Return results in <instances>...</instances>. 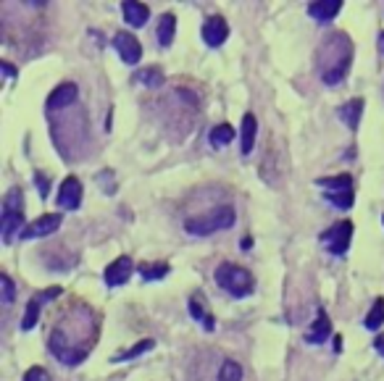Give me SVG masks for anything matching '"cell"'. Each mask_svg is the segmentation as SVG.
Listing matches in <instances>:
<instances>
[{"label":"cell","instance_id":"obj_7","mask_svg":"<svg viewBox=\"0 0 384 381\" xmlns=\"http://www.w3.org/2000/svg\"><path fill=\"white\" fill-rule=\"evenodd\" d=\"M113 48L119 50L121 60L129 63V66L140 63V58H143V45H140V40L132 32H119L113 37Z\"/></svg>","mask_w":384,"mask_h":381},{"label":"cell","instance_id":"obj_30","mask_svg":"<svg viewBox=\"0 0 384 381\" xmlns=\"http://www.w3.org/2000/svg\"><path fill=\"white\" fill-rule=\"evenodd\" d=\"M35 187H37V192H40V197L45 200V197H48V192H50V179L45 177V174H40V171H37L35 174Z\"/></svg>","mask_w":384,"mask_h":381},{"label":"cell","instance_id":"obj_3","mask_svg":"<svg viewBox=\"0 0 384 381\" xmlns=\"http://www.w3.org/2000/svg\"><path fill=\"white\" fill-rule=\"evenodd\" d=\"M24 192L22 187H11L3 200V213H0V234L3 242L11 245L16 234L24 232Z\"/></svg>","mask_w":384,"mask_h":381},{"label":"cell","instance_id":"obj_37","mask_svg":"<svg viewBox=\"0 0 384 381\" xmlns=\"http://www.w3.org/2000/svg\"><path fill=\"white\" fill-rule=\"evenodd\" d=\"M382 221H384V213H382Z\"/></svg>","mask_w":384,"mask_h":381},{"label":"cell","instance_id":"obj_13","mask_svg":"<svg viewBox=\"0 0 384 381\" xmlns=\"http://www.w3.org/2000/svg\"><path fill=\"white\" fill-rule=\"evenodd\" d=\"M121 11H124L127 24L134 26V29L145 26L147 24V19H150V8H147L145 3H137V0H124V3H121Z\"/></svg>","mask_w":384,"mask_h":381},{"label":"cell","instance_id":"obj_9","mask_svg":"<svg viewBox=\"0 0 384 381\" xmlns=\"http://www.w3.org/2000/svg\"><path fill=\"white\" fill-rule=\"evenodd\" d=\"M61 213H45L40 216L37 221H32L29 227H24V232L19 234L22 239H37V237H48V234H53V232H58L61 229Z\"/></svg>","mask_w":384,"mask_h":381},{"label":"cell","instance_id":"obj_33","mask_svg":"<svg viewBox=\"0 0 384 381\" xmlns=\"http://www.w3.org/2000/svg\"><path fill=\"white\" fill-rule=\"evenodd\" d=\"M374 347H376V352H379V355L384 357V337H379V339L374 342Z\"/></svg>","mask_w":384,"mask_h":381},{"label":"cell","instance_id":"obj_5","mask_svg":"<svg viewBox=\"0 0 384 381\" xmlns=\"http://www.w3.org/2000/svg\"><path fill=\"white\" fill-rule=\"evenodd\" d=\"M48 350L50 355L61 360L63 366H79L84 357L90 355V347L84 345V342H72V334L66 332L63 326H58L56 332L50 334Z\"/></svg>","mask_w":384,"mask_h":381},{"label":"cell","instance_id":"obj_2","mask_svg":"<svg viewBox=\"0 0 384 381\" xmlns=\"http://www.w3.org/2000/svg\"><path fill=\"white\" fill-rule=\"evenodd\" d=\"M232 227H234V208H229V205H218L208 213L192 216V218L184 221V232L192 234V237H211V234Z\"/></svg>","mask_w":384,"mask_h":381},{"label":"cell","instance_id":"obj_26","mask_svg":"<svg viewBox=\"0 0 384 381\" xmlns=\"http://www.w3.org/2000/svg\"><path fill=\"white\" fill-rule=\"evenodd\" d=\"M216 381H242V366L234 360H224L218 368Z\"/></svg>","mask_w":384,"mask_h":381},{"label":"cell","instance_id":"obj_35","mask_svg":"<svg viewBox=\"0 0 384 381\" xmlns=\"http://www.w3.org/2000/svg\"><path fill=\"white\" fill-rule=\"evenodd\" d=\"M339 345H342V337L337 334V337H335V352H339V350H342V347H339Z\"/></svg>","mask_w":384,"mask_h":381},{"label":"cell","instance_id":"obj_27","mask_svg":"<svg viewBox=\"0 0 384 381\" xmlns=\"http://www.w3.org/2000/svg\"><path fill=\"white\" fill-rule=\"evenodd\" d=\"M324 200H329V203L342 208V211H348V208H353L355 192H324Z\"/></svg>","mask_w":384,"mask_h":381},{"label":"cell","instance_id":"obj_4","mask_svg":"<svg viewBox=\"0 0 384 381\" xmlns=\"http://www.w3.org/2000/svg\"><path fill=\"white\" fill-rule=\"evenodd\" d=\"M214 279H216V284L227 292V295H232V298H248L253 292V286H255V282H253V274L248 271V268H242V266H237V263H221L216 268V274H214Z\"/></svg>","mask_w":384,"mask_h":381},{"label":"cell","instance_id":"obj_34","mask_svg":"<svg viewBox=\"0 0 384 381\" xmlns=\"http://www.w3.org/2000/svg\"><path fill=\"white\" fill-rule=\"evenodd\" d=\"M250 245H253V239H250V237H245V239H242L240 248H242V250H250Z\"/></svg>","mask_w":384,"mask_h":381},{"label":"cell","instance_id":"obj_25","mask_svg":"<svg viewBox=\"0 0 384 381\" xmlns=\"http://www.w3.org/2000/svg\"><path fill=\"white\" fill-rule=\"evenodd\" d=\"M153 347H156V342H153V339H143V342H137L132 350H127V352H119V355H113V363L134 360V357H140L143 352H147V350H153Z\"/></svg>","mask_w":384,"mask_h":381},{"label":"cell","instance_id":"obj_29","mask_svg":"<svg viewBox=\"0 0 384 381\" xmlns=\"http://www.w3.org/2000/svg\"><path fill=\"white\" fill-rule=\"evenodd\" d=\"M190 316H192V318H198V321H203L208 332H214V323H216V321H214V316H205L203 308L198 305V300H190Z\"/></svg>","mask_w":384,"mask_h":381},{"label":"cell","instance_id":"obj_11","mask_svg":"<svg viewBox=\"0 0 384 381\" xmlns=\"http://www.w3.org/2000/svg\"><path fill=\"white\" fill-rule=\"evenodd\" d=\"M229 37V24L221 16H211L203 24V42L208 48H221Z\"/></svg>","mask_w":384,"mask_h":381},{"label":"cell","instance_id":"obj_21","mask_svg":"<svg viewBox=\"0 0 384 381\" xmlns=\"http://www.w3.org/2000/svg\"><path fill=\"white\" fill-rule=\"evenodd\" d=\"M134 79H137V82H143L145 87H150V90H158V87H163V82H166V76H163V72H161L158 66H150V69L137 72Z\"/></svg>","mask_w":384,"mask_h":381},{"label":"cell","instance_id":"obj_23","mask_svg":"<svg viewBox=\"0 0 384 381\" xmlns=\"http://www.w3.org/2000/svg\"><path fill=\"white\" fill-rule=\"evenodd\" d=\"M382 323H384V300L379 298L371 305V310H369V316H366L363 326H366L369 332H379V326H382Z\"/></svg>","mask_w":384,"mask_h":381},{"label":"cell","instance_id":"obj_15","mask_svg":"<svg viewBox=\"0 0 384 381\" xmlns=\"http://www.w3.org/2000/svg\"><path fill=\"white\" fill-rule=\"evenodd\" d=\"M339 11H342V0H316L308 6V13L316 22H332Z\"/></svg>","mask_w":384,"mask_h":381},{"label":"cell","instance_id":"obj_20","mask_svg":"<svg viewBox=\"0 0 384 381\" xmlns=\"http://www.w3.org/2000/svg\"><path fill=\"white\" fill-rule=\"evenodd\" d=\"M42 302H45L42 295H35V298L26 302V313H24V318H22V332H32V329L37 326V318H40V308H42Z\"/></svg>","mask_w":384,"mask_h":381},{"label":"cell","instance_id":"obj_19","mask_svg":"<svg viewBox=\"0 0 384 381\" xmlns=\"http://www.w3.org/2000/svg\"><path fill=\"white\" fill-rule=\"evenodd\" d=\"M319 187L326 192H353V177L350 174H339V177H321L316 179Z\"/></svg>","mask_w":384,"mask_h":381},{"label":"cell","instance_id":"obj_6","mask_svg":"<svg viewBox=\"0 0 384 381\" xmlns=\"http://www.w3.org/2000/svg\"><path fill=\"white\" fill-rule=\"evenodd\" d=\"M350 239H353V224L350 221H337L335 227H329L321 234V242L332 255H345L350 248Z\"/></svg>","mask_w":384,"mask_h":381},{"label":"cell","instance_id":"obj_10","mask_svg":"<svg viewBox=\"0 0 384 381\" xmlns=\"http://www.w3.org/2000/svg\"><path fill=\"white\" fill-rule=\"evenodd\" d=\"M58 205L63 211H77L82 205V181L77 177H66L58 190Z\"/></svg>","mask_w":384,"mask_h":381},{"label":"cell","instance_id":"obj_12","mask_svg":"<svg viewBox=\"0 0 384 381\" xmlns=\"http://www.w3.org/2000/svg\"><path fill=\"white\" fill-rule=\"evenodd\" d=\"M132 261L127 258V255H121V258H116V261L111 263L109 268L103 271V282L109 286H121L129 282V276H132Z\"/></svg>","mask_w":384,"mask_h":381},{"label":"cell","instance_id":"obj_14","mask_svg":"<svg viewBox=\"0 0 384 381\" xmlns=\"http://www.w3.org/2000/svg\"><path fill=\"white\" fill-rule=\"evenodd\" d=\"M360 113H363V100H360V97H353V100H348V103H342V106L337 108V116H339L342 124L353 131L358 129Z\"/></svg>","mask_w":384,"mask_h":381},{"label":"cell","instance_id":"obj_24","mask_svg":"<svg viewBox=\"0 0 384 381\" xmlns=\"http://www.w3.org/2000/svg\"><path fill=\"white\" fill-rule=\"evenodd\" d=\"M234 140V129H232V124H218L211 129V145L214 147H224Z\"/></svg>","mask_w":384,"mask_h":381},{"label":"cell","instance_id":"obj_36","mask_svg":"<svg viewBox=\"0 0 384 381\" xmlns=\"http://www.w3.org/2000/svg\"><path fill=\"white\" fill-rule=\"evenodd\" d=\"M379 50L384 53V32H379Z\"/></svg>","mask_w":384,"mask_h":381},{"label":"cell","instance_id":"obj_1","mask_svg":"<svg viewBox=\"0 0 384 381\" xmlns=\"http://www.w3.org/2000/svg\"><path fill=\"white\" fill-rule=\"evenodd\" d=\"M353 63V40L345 32H332L316 50V69L321 82L329 87L345 82Z\"/></svg>","mask_w":384,"mask_h":381},{"label":"cell","instance_id":"obj_32","mask_svg":"<svg viewBox=\"0 0 384 381\" xmlns=\"http://www.w3.org/2000/svg\"><path fill=\"white\" fill-rule=\"evenodd\" d=\"M3 72H6V76H8V79H13V76H16V66H13V63H8V60H3Z\"/></svg>","mask_w":384,"mask_h":381},{"label":"cell","instance_id":"obj_8","mask_svg":"<svg viewBox=\"0 0 384 381\" xmlns=\"http://www.w3.org/2000/svg\"><path fill=\"white\" fill-rule=\"evenodd\" d=\"M77 97H79V87H77L74 82H63L48 95L45 108H48V113H53V111H63V108L74 106V103H77Z\"/></svg>","mask_w":384,"mask_h":381},{"label":"cell","instance_id":"obj_17","mask_svg":"<svg viewBox=\"0 0 384 381\" xmlns=\"http://www.w3.org/2000/svg\"><path fill=\"white\" fill-rule=\"evenodd\" d=\"M158 45L161 48H171V42H174V35H177V16L174 13H163L161 19H158Z\"/></svg>","mask_w":384,"mask_h":381},{"label":"cell","instance_id":"obj_16","mask_svg":"<svg viewBox=\"0 0 384 381\" xmlns=\"http://www.w3.org/2000/svg\"><path fill=\"white\" fill-rule=\"evenodd\" d=\"M329 332H332V323H329V316H326V310L321 308V310H319V318L313 321L311 332L305 334V342H308V345H321V342H326Z\"/></svg>","mask_w":384,"mask_h":381},{"label":"cell","instance_id":"obj_31","mask_svg":"<svg viewBox=\"0 0 384 381\" xmlns=\"http://www.w3.org/2000/svg\"><path fill=\"white\" fill-rule=\"evenodd\" d=\"M24 381H53V379H50V373L45 368L35 366V368H29L24 373Z\"/></svg>","mask_w":384,"mask_h":381},{"label":"cell","instance_id":"obj_28","mask_svg":"<svg viewBox=\"0 0 384 381\" xmlns=\"http://www.w3.org/2000/svg\"><path fill=\"white\" fill-rule=\"evenodd\" d=\"M0 289H3V305H13L16 300V284L8 274H0Z\"/></svg>","mask_w":384,"mask_h":381},{"label":"cell","instance_id":"obj_22","mask_svg":"<svg viewBox=\"0 0 384 381\" xmlns=\"http://www.w3.org/2000/svg\"><path fill=\"white\" fill-rule=\"evenodd\" d=\"M168 274V263H143L140 266V276H143L145 282H158V279H163Z\"/></svg>","mask_w":384,"mask_h":381},{"label":"cell","instance_id":"obj_18","mask_svg":"<svg viewBox=\"0 0 384 381\" xmlns=\"http://www.w3.org/2000/svg\"><path fill=\"white\" fill-rule=\"evenodd\" d=\"M255 131H258V121L253 113H245L242 119V131H240V150L242 155L253 153V145H255Z\"/></svg>","mask_w":384,"mask_h":381}]
</instances>
